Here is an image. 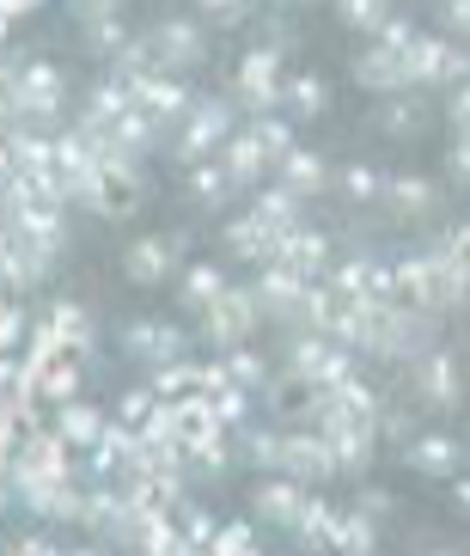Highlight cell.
Listing matches in <instances>:
<instances>
[{"instance_id":"51","label":"cell","mask_w":470,"mask_h":556,"mask_svg":"<svg viewBox=\"0 0 470 556\" xmlns=\"http://www.w3.org/2000/svg\"><path fill=\"white\" fill-rule=\"evenodd\" d=\"M7 556H62V544H49V539H18Z\"/></svg>"},{"instance_id":"3","label":"cell","mask_w":470,"mask_h":556,"mask_svg":"<svg viewBox=\"0 0 470 556\" xmlns=\"http://www.w3.org/2000/svg\"><path fill=\"white\" fill-rule=\"evenodd\" d=\"M281 80H288V74H281V50H276V43H263V50H251L239 62L227 104H244L251 116H269L281 104Z\"/></svg>"},{"instance_id":"47","label":"cell","mask_w":470,"mask_h":556,"mask_svg":"<svg viewBox=\"0 0 470 556\" xmlns=\"http://www.w3.org/2000/svg\"><path fill=\"white\" fill-rule=\"evenodd\" d=\"M440 86H465V50H458L453 37H446V50H440Z\"/></svg>"},{"instance_id":"6","label":"cell","mask_w":470,"mask_h":556,"mask_svg":"<svg viewBox=\"0 0 470 556\" xmlns=\"http://www.w3.org/2000/svg\"><path fill=\"white\" fill-rule=\"evenodd\" d=\"M251 294H257V312H269V318H281V325H306V300H312V281L293 276V269H281V263H263V276L251 281Z\"/></svg>"},{"instance_id":"20","label":"cell","mask_w":470,"mask_h":556,"mask_svg":"<svg viewBox=\"0 0 470 556\" xmlns=\"http://www.w3.org/2000/svg\"><path fill=\"white\" fill-rule=\"evenodd\" d=\"M409 465L422 477H458L465 471V446L453 434H422V441H409Z\"/></svg>"},{"instance_id":"39","label":"cell","mask_w":470,"mask_h":556,"mask_svg":"<svg viewBox=\"0 0 470 556\" xmlns=\"http://www.w3.org/2000/svg\"><path fill=\"white\" fill-rule=\"evenodd\" d=\"M153 416H160V397L147 392V386L123 392V404H116V422H123V428H135V434H141V428L153 422Z\"/></svg>"},{"instance_id":"5","label":"cell","mask_w":470,"mask_h":556,"mask_svg":"<svg viewBox=\"0 0 470 556\" xmlns=\"http://www.w3.org/2000/svg\"><path fill=\"white\" fill-rule=\"evenodd\" d=\"M67 471H74V453H67L49 428L25 434V441L13 446V458H7V483H13V490H31V483H49V477H67Z\"/></svg>"},{"instance_id":"27","label":"cell","mask_w":470,"mask_h":556,"mask_svg":"<svg viewBox=\"0 0 470 556\" xmlns=\"http://www.w3.org/2000/svg\"><path fill=\"white\" fill-rule=\"evenodd\" d=\"M379 197H385L397 214H428V208H434V197H440V190H434V178L397 172V178H385V184H379Z\"/></svg>"},{"instance_id":"29","label":"cell","mask_w":470,"mask_h":556,"mask_svg":"<svg viewBox=\"0 0 470 556\" xmlns=\"http://www.w3.org/2000/svg\"><path fill=\"white\" fill-rule=\"evenodd\" d=\"M147 392L160 397V409L178 404V397H190V392H195V361H165V367H153Z\"/></svg>"},{"instance_id":"43","label":"cell","mask_w":470,"mask_h":556,"mask_svg":"<svg viewBox=\"0 0 470 556\" xmlns=\"http://www.w3.org/2000/svg\"><path fill=\"white\" fill-rule=\"evenodd\" d=\"M336 7H342L348 25H360V31H379V25L391 18V0H336Z\"/></svg>"},{"instance_id":"14","label":"cell","mask_w":470,"mask_h":556,"mask_svg":"<svg viewBox=\"0 0 470 556\" xmlns=\"http://www.w3.org/2000/svg\"><path fill=\"white\" fill-rule=\"evenodd\" d=\"M49 434L67 446V453H86V446L104 434V416H98L92 404H80V397H67V404H49Z\"/></svg>"},{"instance_id":"2","label":"cell","mask_w":470,"mask_h":556,"mask_svg":"<svg viewBox=\"0 0 470 556\" xmlns=\"http://www.w3.org/2000/svg\"><path fill=\"white\" fill-rule=\"evenodd\" d=\"M232 135V104L227 99H190V111L178 116V160H214L220 141Z\"/></svg>"},{"instance_id":"19","label":"cell","mask_w":470,"mask_h":556,"mask_svg":"<svg viewBox=\"0 0 470 556\" xmlns=\"http://www.w3.org/2000/svg\"><path fill=\"white\" fill-rule=\"evenodd\" d=\"M355 74H360V86H373V92H385V99H397V92H416V86H409V74H404V55L397 50H367L355 62Z\"/></svg>"},{"instance_id":"33","label":"cell","mask_w":470,"mask_h":556,"mask_svg":"<svg viewBox=\"0 0 470 556\" xmlns=\"http://www.w3.org/2000/svg\"><path fill=\"white\" fill-rule=\"evenodd\" d=\"M232 190H239V184H232L227 172H220V160H195V165H190V197H195V202L220 208V202H227Z\"/></svg>"},{"instance_id":"24","label":"cell","mask_w":470,"mask_h":556,"mask_svg":"<svg viewBox=\"0 0 470 556\" xmlns=\"http://www.w3.org/2000/svg\"><path fill=\"white\" fill-rule=\"evenodd\" d=\"M49 325H55V337H62V355H92V312L74 306V300H55L49 306Z\"/></svg>"},{"instance_id":"54","label":"cell","mask_w":470,"mask_h":556,"mask_svg":"<svg viewBox=\"0 0 470 556\" xmlns=\"http://www.w3.org/2000/svg\"><path fill=\"white\" fill-rule=\"evenodd\" d=\"M195 7H208V13H220V18H239L251 0H195Z\"/></svg>"},{"instance_id":"21","label":"cell","mask_w":470,"mask_h":556,"mask_svg":"<svg viewBox=\"0 0 470 556\" xmlns=\"http://www.w3.org/2000/svg\"><path fill=\"white\" fill-rule=\"evenodd\" d=\"M306 483H293V477H269V483H257V514L269 526H293L300 520V507H306Z\"/></svg>"},{"instance_id":"32","label":"cell","mask_w":470,"mask_h":556,"mask_svg":"<svg viewBox=\"0 0 470 556\" xmlns=\"http://www.w3.org/2000/svg\"><path fill=\"white\" fill-rule=\"evenodd\" d=\"M422 123H428L422 92H397V99L385 104V116H379V129H385V135H397V141H404V135H416Z\"/></svg>"},{"instance_id":"56","label":"cell","mask_w":470,"mask_h":556,"mask_svg":"<svg viewBox=\"0 0 470 556\" xmlns=\"http://www.w3.org/2000/svg\"><path fill=\"white\" fill-rule=\"evenodd\" d=\"M62 556H98V551H62Z\"/></svg>"},{"instance_id":"44","label":"cell","mask_w":470,"mask_h":556,"mask_svg":"<svg viewBox=\"0 0 470 556\" xmlns=\"http://www.w3.org/2000/svg\"><path fill=\"white\" fill-rule=\"evenodd\" d=\"M86 31H92V43H98L104 55H116L123 43H129V31H123V13H104V18H92Z\"/></svg>"},{"instance_id":"53","label":"cell","mask_w":470,"mask_h":556,"mask_svg":"<svg viewBox=\"0 0 470 556\" xmlns=\"http://www.w3.org/2000/svg\"><path fill=\"white\" fill-rule=\"evenodd\" d=\"M360 514H367V520H379V514H391V495L367 490V495H360Z\"/></svg>"},{"instance_id":"37","label":"cell","mask_w":470,"mask_h":556,"mask_svg":"<svg viewBox=\"0 0 470 556\" xmlns=\"http://www.w3.org/2000/svg\"><path fill=\"white\" fill-rule=\"evenodd\" d=\"M244 135H251V141H257V148H263V160H269V165H276V160H281V153H288V148H300V141H293V129H288V123H281V116H257V123H251V129H244Z\"/></svg>"},{"instance_id":"58","label":"cell","mask_w":470,"mask_h":556,"mask_svg":"<svg viewBox=\"0 0 470 556\" xmlns=\"http://www.w3.org/2000/svg\"><path fill=\"white\" fill-rule=\"evenodd\" d=\"M0 300H7V288H0Z\"/></svg>"},{"instance_id":"11","label":"cell","mask_w":470,"mask_h":556,"mask_svg":"<svg viewBox=\"0 0 470 556\" xmlns=\"http://www.w3.org/2000/svg\"><path fill=\"white\" fill-rule=\"evenodd\" d=\"M269 263H281V269H293V276H306V281H318L330 269V239L318 227H306V220H300V227H288L276 239V251H269Z\"/></svg>"},{"instance_id":"40","label":"cell","mask_w":470,"mask_h":556,"mask_svg":"<svg viewBox=\"0 0 470 556\" xmlns=\"http://www.w3.org/2000/svg\"><path fill=\"white\" fill-rule=\"evenodd\" d=\"M208 409H214V422H220V428H244V416H251V397L232 392V386H220V392L208 397Z\"/></svg>"},{"instance_id":"18","label":"cell","mask_w":470,"mask_h":556,"mask_svg":"<svg viewBox=\"0 0 470 556\" xmlns=\"http://www.w3.org/2000/svg\"><path fill=\"white\" fill-rule=\"evenodd\" d=\"M172 263H178V232L165 239V232H147V239H135L129 245V281H165L172 276Z\"/></svg>"},{"instance_id":"10","label":"cell","mask_w":470,"mask_h":556,"mask_svg":"<svg viewBox=\"0 0 470 556\" xmlns=\"http://www.w3.org/2000/svg\"><path fill=\"white\" fill-rule=\"evenodd\" d=\"M129 104L153 123V129H165V123H178V116L190 111V92H183L178 74H147V80H129Z\"/></svg>"},{"instance_id":"1","label":"cell","mask_w":470,"mask_h":556,"mask_svg":"<svg viewBox=\"0 0 470 556\" xmlns=\"http://www.w3.org/2000/svg\"><path fill=\"white\" fill-rule=\"evenodd\" d=\"M67 104V80L55 62H18V123L13 129H49Z\"/></svg>"},{"instance_id":"48","label":"cell","mask_w":470,"mask_h":556,"mask_svg":"<svg viewBox=\"0 0 470 556\" xmlns=\"http://www.w3.org/2000/svg\"><path fill=\"white\" fill-rule=\"evenodd\" d=\"M440 25H446V37H465V25H470V0H440Z\"/></svg>"},{"instance_id":"9","label":"cell","mask_w":470,"mask_h":556,"mask_svg":"<svg viewBox=\"0 0 470 556\" xmlns=\"http://www.w3.org/2000/svg\"><path fill=\"white\" fill-rule=\"evenodd\" d=\"M147 55H153V74H183V67H195L208 55V43H202V31L190 18H165L160 31L147 37Z\"/></svg>"},{"instance_id":"38","label":"cell","mask_w":470,"mask_h":556,"mask_svg":"<svg viewBox=\"0 0 470 556\" xmlns=\"http://www.w3.org/2000/svg\"><path fill=\"white\" fill-rule=\"evenodd\" d=\"M172 526H178V539L183 544H195V551H208V539H214V514L208 507H172Z\"/></svg>"},{"instance_id":"30","label":"cell","mask_w":470,"mask_h":556,"mask_svg":"<svg viewBox=\"0 0 470 556\" xmlns=\"http://www.w3.org/2000/svg\"><path fill=\"white\" fill-rule=\"evenodd\" d=\"M251 214H257L269 232H288V227H300V197H288L281 184H269L257 202H251Z\"/></svg>"},{"instance_id":"34","label":"cell","mask_w":470,"mask_h":556,"mask_svg":"<svg viewBox=\"0 0 470 556\" xmlns=\"http://www.w3.org/2000/svg\"><path fill=\"white\" fill-rule=\"evenodd\" d=\"M281 104H288L293 116H318L330 104V92H325L318 74H293V80H281Z\"/></svg>"},{"instance_id":"28","label":"cell","mask_w":470,"mask_h":556,"mask_svg":"<svg viewBox=\"0 0 470 556\" xmlns=\"http://www.w3.org/2000/svg\"><path fill=\"white\" fill-rule=\"evenodd\" d=\"M373 544H379V532H373V520L367 514H336V526H330V544L325 551H336V556H373Z\"/></svg>"},{"instance_id":"41","label":"cell","mask_w":470,"mask_h":556,"mask_svg":"<svg viewBox=\"0 0 470 556\" xmlns=\"http://www.w3.org/2000/svg\"><path fill=\"white\" fill-rule=\"evenodd\" d=\"M465 251H470V232H465V227H440L434 245H428L422 257H428V263H465Z\"/></svg>"},{"instance_id":"8","label":"cell","mask_w":470,"mask_h":556,"mask_svg":"<svg viewBox=\"0 0 470 556\" xmlns=\"http://www.w3.org/2000/svg\"><path fill=\"white\" fill-rule=\"evenodd\" d=\"M276 477H293V483H312V477H336L325 434H318V428H281Z\"/></svg>"},{"instance_id":"12","label":"cell","mask_w":470,"mask_h":556,"mask_svg":"<svg viewBox=\"0 0 470 556\" xmlns=\"http://www.w3.org/2000/svg\"><path fill=\"white\" fill-rule=\"evenodd\" d=\"M330 288H336L342 300H397V288H391V263L379 257H348L330 269Z\"/></svg>"},{"instance_id":"16","label":"cell","mask_w":470,"mask_h":556,"mask_svg":"<svg viewBox=\"0 0 470 556\" xmlns=\"http://www.w3.org/2000/svg\"><path fill=\"white\" fill-rule=\"evenodd\" d=\"M330 446V465H336V477H355L373 465V441H379V428H318Z\"/></svg>"},{"instance_id":"50","label":"cell","mask_w":470,"mask_h":556,"mask_svg":"<svg viewBox=\"0 0 470 556\" xmlns=\"http://www.w3.org/2000/svg\"><path fill=\"white\" fill-rule=\"evenodd\" d=\"M104 13H123V0H74V18H80V25H92V18H104Z\"/></svg>"},{"instance_id":"31","label":"cell","mask_w":470,"mask_h":556,"mask_svg":"<svg viewBox=\"0 0 470 556\" xmlns=\"http://www.w3.org/2000/svg\"><path fill=\"white\" fill-rule=\"evenodd\" d=\"M220 294H227V276H220L214 263H190V269H183V306L208 312Z\"/></svg>"},{"instance_id":"23","label":"cell","mask_w":470,"mask_h":556,"mask_svg":"<svg viewBox=\"0 0 470 556\" xmlns=\"http://www.w3.org/2000/svg\"><path fill=\"white\" fill-rule=\"evenodd\" d=\"M276 239H281V232H269L257 214H239V220H227V251H232V257H244V263H257V269L269 263Z\"/></svg>"},{"instance_id":"42","label":"cell","mask_w":470,"mask_h":556,"mask_svg":"<svg viewBox=\"0 0 470 556\" xmlns=\"http://www.w3.org/2000/svg\"><path fill=\"white\" fill-rule=\"evenodd\" d=\"M276 446H281V428H244V453L257 471H276Z\"/></svg>"},{"instance_id":"55","label":"cell","mask_w":470,"mask_h":556,"mask_svg":"<svg viewBox=\"0 0 470 556\" xmlns=\"http://www.w3.org/2000/svg\"><path fill=\"white\" fill-rule=\"evenodd\" d=\"M37 7H43V0H0V13L13 18V25H18V18H25V13H37Z\"/></svg>"},{"instance_id":"49","label":"cell","mask_w":470,"mask_h":556,"mask_svg":"<svg viewBox=\"0 0 470 556\" xmlns=\"http://www.w3.org/2000/svg\"><path fill=\"white\" fill-rule=\"evenodd\" d=\"M446 116H453L458 135L470 129V92H465V86H453V92H446Z\"/></svg>"},{"instance_id":"45","label":"cell","mask_w":470,"mask_h":556,"mask_svg":"<svg viewBox=\"0 0 470 556\" xmlns=\"http://www.w3.org/2000/svg\"><path fill=\"white\" fill-rule=\"evenodd\" d=\"M379 184H385V178H379L373 165H348V172H342V190H348L355 202H373V197H379Z\"/></svg>"},{"instance_id":"52","label":"cell","mask_w":470,"mask_h":556,"mask_svg":"<svg viewBox=\"0 0 470 556\" xmlns=\"http://www.w3.org/2000/svg\"><path fill=\"white\" fill-rule=\"evenodd\" d=\"M446 172H453V178H470V148H465V141H453V153H446Z\"/></svg>"},{"instance_id":"22","label":"cell","mask_w":470,"mask_h":556,"mask_svg":"<svg viewBox=\"0 0 470 556\" xmlns=\"http://www.w3.org/2000/svg\"><path fill=\"white\" fill-rule=\"evenodd\" d=\"M214 160H220V172H227L232 184H257L263 172H269V160H263V148H257V141H251L244 129H232L227 141H220V153H214Z\"/></svg>"},{"instance_id":"15","label":"cell","mask_w":470,"mask_h":556,"mask_svg":"<svg viewBox=\"0 0 470 556\" xmlns=\"http://www.w3.org/2000/svg\"><path fill=\"white\" fill-rule=\"evenodd\" d=\"M123 349L153 361V367H165V361H183V330L165 325V318H141V325L123 330Z\"/></svg>"},{"instance_id":"4","label":"cell","mask_w":470,"mask_h":556,"mask_svg":"<svg viewBox=\"0 0 470 556\" xmlns=\"http://www.w3.org/2000/svg\"><path fill=\"white\" fill-rule=\"evenodd\" d=\"M288 361H293V379L300 386H342V379H355V355L342 343H330V337H318V330H300L293 337V349H288Z\"/></svg>"},{"instance_id":"36","label":"cell","mask_w":470,"mask_h":556,"mask_svg":"<svg viewBox=\"0 0 470 556\" xmlns=\"http://www.w3.org/2000/svg\"><path fill=\"white\" fill-rule=\"evenodd\" d=\"M208 556H263V551H257V532L244 520H220L208 539Z\"/></svg>"},{"instance_id":"25","label":"cell","mask_w":470,"mask_h":556,"mask_svg":"<svg viewBox=\"0 0 470 556\" xmlns=\"http://www.w3.org/2000/svg\"><path fill=\"white\" fill-rule=\"evenodd\" d=\"M220 374H227V386L232 392H244V397H257V392H269V361L257 355V349H227V361H220Z\"/></svg>"},{"instance_id":"13","label":"cell","mask_w":470,"mask_h":556,"mask_svg":"<svg viewBox=\"0 0 470 556\" xmlns=\"http://www.w3.org/2000/svg\"><path fill=\"white\" fill-rule=\"evenodd\" d=\"M416 392L428 397L434 409H453L458 404V355L453 349H428V355H416Z\"/></svg>"},{"instance_id":"17","label":"cell","mask_w":470,"mask_h":556,"mask_svg":"<svg viewBox=\"0 0 470 556\" xmlns=\"http://www.w3.org/2000/svg\"><path fill=\"white\" fill-rule=\"evenodd\" d=\"M325 178H330V172H325V160H318L312 148H288L276 160V184L288 190V197H300V202L318 197V190H325Z\"/></svg>"},{"instance_id":"57","label":"cell","mask_w":470,"mask_h":556,"mask_svg":"<svg viewBox=\"0 0 470 556\" xmlns=\"http://www.w3.org/2000/svg\"><path fill=\"white\" fill-rule=\"evenodd\" d=\"M434 556H458V551H434Z\"/></svg>"},{"instance_id":"7","label":"cell","mask_w":470,"mask_h":556,"mask_svg":"<svg viewBox=\"0 0 470 556\" xmlns=\"http://www.w3.org/2000/svg\"><path fill=\"white\" fill-rule=\"evenodd\" d=\"M202 325H208V337H214L220 349H239V343H251V330L263 325L257 294H251V288H232V281H227V294H220L208 312H202Z\"/></svg>"},{"instance_id":"46","label":"cell","mask_w":470,"mask_h":556,"mask_svg":"<svg viewBox=\"0 0 470 556\" xmlns=\"http://www.w3.org/2000/svg\"><path fill=\"white\" fill-rule=\"evenodd\" d=\"M18 337H25V312H18L13 300H0V355H13Z\"/></svg>"},{"instance_id":"35","label":"cell","mask_w":470,"mask_h":556,"mask_svg":"<svg viewBox=\"0 0 470 556\" xmlns=\"http://www.w3.org/2000/svg\"><path fill=\"white\" fill-rule=\"evenodd\" d=\"M330 526H336V507H330L325 495H306V507H300V520H293L300 544H330Z\"/></svg>"},{"instance_id":"26","label":"cell","mask_w":470,"mask_h":556,"mask_svg":"<svg viewBox=\"0 0 470 556\" xmlns=\"http://www.w3.org/2000/svg\"><path fill=\"white\" fill-rule=\"evenodd\" d=\"M67 397H80V361L55 355L37 367V404H67Z\"/></svg>"}]
</instances>
